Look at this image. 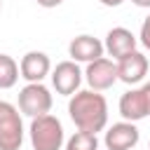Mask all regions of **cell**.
Returning a JSON list of instances; mask_svg holds the SVG:
<instances>
[{
  "mask_svg": "<svg viewBox=\"0 0 150 150\" xmlns=\"http://www.w3.org/2000/svg\"><path fill=\"white\" fill-rule=\"evenodd\" d=\"M68 115L77 131H103L108 124V103L105 96L91 89H80L68 101Z\"/></svg>",
  "mask_w": 150,
  "mask_h": 150,
  "instance_id": "1",
  "label": "cell"
},
{
  "mask_svg": "<svg viewBox=\"0 0 150 150\" xmlns=\"http://www.w3.org/2000/svg\"><path fill=\"white\" fill-rule=\"evenodd\" d=\"M28 136H30L33 150H61L63 141H66L61 120L54 117V115H49V112L30 120Z\"/></svg>",
  "mask_w": 150,
  "mask_h": 150,
  "instance_id": "2",
  "label": "cell"
},
{
  "mask_svg": "<svg viewBox=\"0 0 150 150\" xmlns=\"http://www.w3.org/2000/svg\"><path fill=\"white\" fill-rule=\"evenodd\" d=\"M23 134L19 108L9 101H0V150H21Z\"/></svg>",
  "mask_w": 150,
  "mask_h": 150,
  "instance_id": "3",
  "label": "cell"
},
{
  "mask_svg": "<svg viewBox=\"0 0 150 150\" xmlns=\"http://www.w3.org/2000/svg\"><path fill=\"white\" fill-rule=\"evenodd\" d=\"M52 91L42 84V82H28L21 91H19V112L26 117H40L47 115L52 110Z\"/></svg>",
  "mask_w": 150,
  "mask_h": 150,
  "instance_id": "4",
  "label": "cell"
},
{
  "mask_svg": "<svg viewBox=\"0 0 150 150\" xmlns=\"http://www.w3.org/2000/svg\"><path fill=\"white\" fill-rule=\"evenodd\" d=\"M91 91H105L117 82V63L101 56L91 63H87V70L82 73Z\"/></svg>",
  "mask_w": 150,
  "mask_h": 150,
  "instance_id": "5",
  "label": "cell"
},
{
  "mask_svg": "<svg viewBox=\"0 0 150 150\" xmlns=\"http://www.w3.org/2000/svg\"><path fill=\"white\" fill-rule=\"evenodd\" d=\"M80 84H82V70L75 61L56 63V68L52 70V87L56 89V94L73 96L75 91H80Z\"/></svg>",
  "mask_w": 150,
  "mask_h": 150,
  "instance_id": "6",
  "label": "cell"
},
{
  "mask_svg": "<svg viewBox=\"0 0 150 150\" xmlns=\"http://www.w3.org/2000/svg\"><path fill=\"white\" fill-rule=\"evenodd\" d=\"M148 68H150L148 56L143 52L134 49L131 54H127V56H122L117 61V80H122L124 84H131L134 87V84H138V82L145 80Z\"/></svg>",
  "mask_w": 150,
  "mask_h": 150,
  "instance_id": "7",
  "label": "cell"
},
{
  "mask_svg": "<svg viewBox=\"0 0 150 150\" xmlns=\"http://www.w3.org/2000/svg\"><path fill=\"white\" fill-rule=\"evenodd\" d=\"M138 138H141V134H138L136 124L122 120V122L112 124V127L105 131L103 143H105L108 150H134V148L138 145Z\"/></svg>",
  "mask_w": 150,
  "mask_h": 150,
  "instance_id": "8",
  "label": "cell"
},
{
  "mask_svg": "<svg viewBox=\"0 0 150 150\" xmlns=\"http://www.w3.org/2000/svg\"><path fill=\"white\" fill-rule=\"evenodd\" d=\"M52 73V61L45 52H26L19 61V75L26 82H42Z\"/></svg>",
  "mask_w": 150,
  "mask_h": 150,
  "instance_id": "9",
  "label": "cell"
},
{
  "mask_svg": "<svg viewBox=\"0 0 150 150\" xmlns=\"http://www.w3.org/2000/svg\"><path fill=\"white\" fill-rule=\"evenodd\" d=\"M136 45H138V38H136L129 28H124V26H115V28L108 30L105 42H103V49H105L115 61H120L122 56L131 54V52L136 49Z\"/></svg>",
  "mask_w": 150,
  "mask_h": 150,
  "instance_id": "10",
  "label": "cell"
},
{
  "mask_svg": "<svg viewBox=\"0 0 150 150\" xmlns=\"http://www.w3.org/2000/svg\"><path fill=\"white\" fill-rule=\"evenodd\" d=\"M103 42L94 35H77L68 45V56L75 63H91L103 56Z\"/></svg>",
  "mask_w": 150,
  "mask_h": 150,
  "instance_id": "11",
  "label": "cell"
},
{
  "mask_svg": "<svg viewBox=\"0 0 150 150\" xmlns=\"http://www.w3.org/2000/svg\"><path fill=\"white\" fill-rule=\"evenodd\" d=\"M120 115L124 122H138L143 117H148V103L143 96V89H129L120 96Z\"/></svg>",
  "mask_w": 150,
  "mask_h": 150,
  "instance_id": "12",
  "label": "cell"
},
{
  "mask_svg": "<svg viewBox=\"0 0 150 150\" xmlns=\"http://www.w3.org/2000/svg\"><path fill=\"white\" fill-rule=\"evenodd\" d=\"M19 77V63L9 54H0V89H12Z\"/></svg>",
  "mask_w": 150,
  "mask_h": 150,
  "instance_id": "13",
  "label": "cell"
},
{
  "mask_svg": "<svg viewBox=\"0 0 150 150\" xmlns=\"http://www.w3.org/2000/svg\"><path fill=\"white\" fill-rule=\"evenodd\" d=\"M66 150H98V138L89 131H75L66 141Z\"/></svg>",
  "mask_w": 150,
  "mask_h": 150,
  "instance_id": "14",
  "label": "cell"
},
{
  "mask_svg": "<svg viewBox=\"0 0 150 150\" xmlns=\"http://www.w3.org/2000/svg\"><path fill=\"white\" fill-rule=\"evenodd\" d=\"M138 40H141V45L150 52V14L143 19V23H141V35H138Z\"/></svg>",
  "mask_w": 150,
  "mask_h": 150,
  "instance_id": "15",
  "label": "cell"
},
{
  "mask_svg": "<svg viewBox=\"0 0 150 150\" xmlns=\"http://www.w3.org/2000/svg\"><path fill=\"white\" fill-rule=\"evenodd\" d=\"M63 0H38V5L40 7H45V9H52V7H59Z\"/></svg>",
  "mask_w": 150,
  "mask_h": 150,
  "instance_id": "16",
  "label": "cell"
},
{
  "mask_svg": "<svg viewBox=\"0 0 150 150\" xmlns=\"http://www.w3.org/2000/svg\"><path fill=\"white\" fill-rule=\"evenodd\" d=\"M141 89H143V96H145V103H148V115H150V82H145Z\"/></svg>",
  "mask_w": 150,
  "mask_h": 150,
  "instance_id": "17",
  "label": "cell"
},
{
  "mask_svg": "<svg viewBox=\"0 0 150 150\" xmlns=\"http://www.w3.org/2000/svg\"><path fill=\"white\" fill-rule=\"evenodd\" d=\"M101 5H105V7H120L124 0H98Z\"/></svg>",
  "mask_w": 150,
  "mask_h": 150,
  "instance_id": "18",
  "label": "cell"
},
{
  "mask_svg": "<svg viewBox=\"0 0 150 150\" xmlns=\"http://www.w3.org/2000/svg\"><path fill=\"white\" fill-rule=\"evenodd\" d=\"M136 7H143V9H150V0H131Z\"/></svg>",
  "mask_w": 150,
  "mask_h": 150,
  "instance_id": "19",
  "label": "cell"
},
{
  "mask_svg": "<svg viewBox=\"0 0 150 150\" xmlns=\"http://www.w3.org/2000/svg\"><path fill=\"white\" fill-rule=\"evenodd\" d=\"M0 9H2V0H0Z\"/></svg>",
  "mask_w": 150,
  "mask_h": 150,
  "instance_id": "20",
  "label": "cell"
},
{
  "mask_svg": "<svg viewBox=\"0 0 150 150\" xmlns=\"http://www.w3.org/2000/svg\"><path fill=\"white\" fill-rule=\"evenodd\" d=\"M148 150H150V143H148Z\"/></svg>",
  "mask_w": 150,
  "mask_h": 150,
  "instance_id": "21",
  "label": "cell"
}]
</instances>
